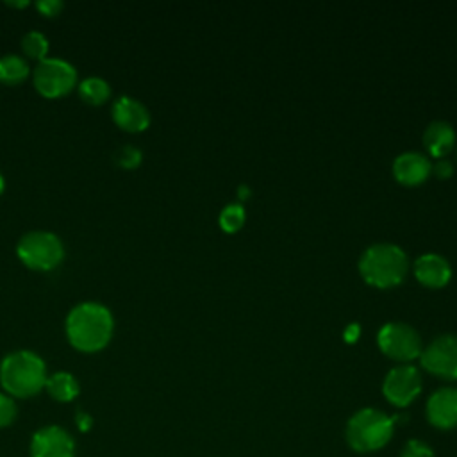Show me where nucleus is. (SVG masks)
<instances>
[{
	"label": "nucleus",
	"instance_id": "f257e3e1",
	"mask_svg": "<svg viewBox=\"0 0 457 457\" xmlns=\"http://www.w3.org/2000/svg\"><path fill=\"white\" fill-rule=\"evenodd\" d=\"M64 328L75 350L93 353L109 345L114 332V318L104 303L82 302L68 312Z\"/></svg>",
	"mask_w": 457,
	"mask_h": 457
},
{
	"label": "nucleus",
	"instance_id": "f03ea898",
	"mask_svg": "<svg viewBox=\"0 0 457 457\" xmlns=\"http://www.w3.org/2000/svg\"><path fill=\"white\" fill-rule=\"evenodd\" d=\"M45 361L30 350L7 353L0 362V384L9 396L29 398L37 395L46 382Z\"/></svg>",
	"mask_w": 457,
	"mask_h": 457
},
{
	"label": "nucleus",
	"instance_id": "7ed1b4c3",
	"mask_svg": "<svg viewBox=\"0 0 457 457\" xmlns=\"http://www.w3.org/2000/svg\"><path fill=\"white\" fill-rule=\"evenodd\" d=\"M407 255L393 243H377L364 250L359 261L362 278L375 287L398 286L407 273Z\"/></svg>",
	"mask_w": 457,
	"mask_h": 457
},
{
	"label": "nucleus",
	"instance_id": "20e7f679",
	"mask_svg": "<svg viewBox=\"0 0 457 457\" xmlns=\"http://www.w3.org/2000/svg\"><path fill=\"white\" fill-rule=\"evenodd\" d=\"M393 420L373 407L357 411L346 423V441L361 453L384 448L393 436Z\"/></svg>",
	"mask_w": 457,
	"mask_h": 457
},
{
	"label": "nucleus",
	"instance_id": "39448f33",
	"mask_svg": "<svg viewBox=\"0 0 457 457\" xmlns=\"http://www.w3.org/2000/svg\"><path fill=\"white\" fill-rule=\"evenodd\" d=\"M16 255L30 270L50 271L62 262L64 245L54 232L30 230L20 237Z\"/></svg>",
	"mask_w": 457,
	"mask_h": 457
},
{
	"label": "nucleus",
	"instance_id": "423d86ee",
	"mask_svg": "<svg viewBox=\"0 0 457 457\" xmlns=\"http://www.w3.org/2000/svg\"><path fill=\"white\" fill-rule=\"evenodd\" d=\"M32 82L39 95L59 98L77 86V70L66 59L45 57L32 70Z\"/></svg>",
	"mask_w": 457,
	"mask_h": 457
},
{
	"label": "nucleus",
	"instance_id": "0eeeda50",
	"mask_svg": "<svg viewBox=\"0 0 457 457\" xmlns=\"http://www.w3.org/2000/svg\"><path fill=\"white\" fill-rule=\"evenodd\" d=\"M378 348L382 353L387 357L400 361V362H409L421 353V337L420 334L407 323L402 321H391L386 323L377 336Z\"/></svg>",
	"mask_w": 457,
	"mask_h": 457
},
{
	"label": "nucleus",
	"instance_id": "6e6552de",
	"mask_svg": "<svg viewBox=\"0 0 457 457\" xmlns=\"http://www.w3.org/2000/svg\"><path fill=\"white\" fill-rule=\"evenodd\" d=\"M421 366L446 380L457 378V336L453 334H443L428 343L425 350L420 353Z\"/></svg>",
	"mask_w": 457,
	"mask_h": 457
},
{
	"label": "nucleus",
	"instance_id": "1a4fd4ad",
	"mask_svg": "<svg viewBox=\"0 0 457 457\" xmlns=\"http://www.w3.org/2000/svg\"><path fill=\"white\" fill-rule=\"evenodd\" d=\"M421 391V377L420 371L411 364H400L384 378L382 393L386 400L396 407H405L412 403V400Z\"/></svg>",
	"mask_w": 457,
	"mask_h": 457
},
{
	"label": "nucleus",
	"instance_id": "9d476101",
	"mask_svg": "<svg viewBox=\"0 0 457 457\" xmlns=\"http://www.w3.org/2000/svg\"><path fill=\"white\" fill-rule=\"evenodd\" d=\"M75 441L66 428L46 425L34 432L30 439V457H73Z\"/></svg>",
	"mask_w": 457,
	"mask_h": 457
},
{
	"label": "nucleus",
	"instance_id": "9b49d317",
	"mask_svg": "<svg viewBox=\"0 0 457 457\" xmlns=\"http://www.w3.org/2000/svg\"><path fill=\"white\" fill-rule=\"evenodd\" d=\"M112 120L127 132H141L150 125V111L137 98L121 95L112 104Z\"/></svg>",
	"mask_w": 457,
	"mask_h": 457
},
{
	"label": "nucleus",
	"instance_id": "f8f14e48",
	"mask_svg": "<svg viewBox=\"0 0 457 457\" xmlns=\"http://www.w3.org/2000/svg\"><path fill=\"white\" fill-rule=\"evenodd\" d=\"M427 418L430 425L448 430L457 427V389L441 387L427 402Z\"/></svg>",
	"mask_w": 457,
	"mask_h": 457
},
{
	"label": "nucleus",
	"instance_id": "ddd939ff",
	"mask_svg": "<svg viewBox=\"0 0 457 457\" xmlns=\"http://www.w3.org/2000/svg\"><path fill=\"white\" fill-rule=\"evenodd\" d=\"M430 171V161L420 152H403L393 162V173L396 180L405 186H416L423 182Z\"/></svg>",
	"mask_w": 457,
	"mask_h": 457
},
{
	"label": "nucleus",
	"instance_id": "4468645a",
	"mask_svg": "<svg viewBox=\"0 0 457 457\" xmlns=\"http://www.w3.org/2000/svg\"><path fill=\"white\" fill-rule=\"evenodd\" d=\"M414 273L423 286L443 287L452 277V268L443 255L423 253L414 262Z\"/></svg>",
	"mask_w": 457,
	"mask_h": 457
},
{
	"label": "nucleus",
	"instance_id": "2eb2a0df",
	"mask_svg": "<svg viewBox=\"0 0 457 457\" xmlns=\"http://www.w3.org/2000/svg\"><path fill=\"white\" fill-rule=\"evenodd\" d=\"M423 143L434 157H445L455 143L453 127L446 121H432L423 132Z\"/></svg>",
	"mask_w": 457,
	"mask_h": 457
},
{
	"label": "nucleus",
	"instance_id": "dca6fc26",
	"mask_svg": "<svg viewBox=\"0 0 457 457\" xmlns=\"http://www.w3.org/2000/svg\"><path fill=\"white\" fill-rule=\"evenodd\" d=\"M45 389L48 391V395L54 400L62 402V403L75 400L80 393V386H79L77 378L68 371H57V373L48 375L46 382H45Z\"/></svg>",
	"mask_w": 457,
	"mask_h": 457
},
{
	"label": "nucleus",
	"instance_id": "f3484780",
	"mask_svg": "<svg viewBox=\"0 0 457 457\" xmlns=\"http://www.w3.org/2000/svg\"><path fill=\"white\" fill-rule=\"evenodd\" d=\"M30 73L29 62L16 54H5L0 57V82L7 86H16L23 82Z\"/></svg>",
	"mask_w": 457,
	"mask_h": 457
},
{
	"label": "nucleus",
	"instance_id": "a211bd4d",
	"mask_svg": "<svg viewBox=\"0 0 457 457\" xmlns=\"http://www.w3.org/2000/svg\"><path fill=\"white\" fill-rule=\"evenodd\" d=\"M77 89H79L80 98L91 105H100L111 96L109 82L96 75H91V77H86L84 80H80Z\"/></svg>",
	"mask_w": 457,
	"mask_h": 457
},
{
	"label": "nucleus",
	"instance_id": "6ab92c4d",
	"mask_svg": "<svg viewBox=\"0 0 457 457\" xmlns=\"http://www.w3.org/2000/svg\"><path fill=\"white\" fill-rule=\"evenodd\" d=\"M21 50L27 57L41 61L48 54V37L39 30H29L21 37Z\"/></svg>",
	"mask_w": 457,
	"mask_h": 457
},
{
	"label": "nucleus",
	"instance_id": "aec40b11",
	"mask_svg": "<svg viewBox=\"0 0 457 457\" xmlns=\"http://www.w3.org/2000/svg\"><path fill=\"white\" fill-rule=\"evenodd\" d=\"M245 223V209L239 204H230L220 212V227L225 232H236Z\"/></svg>",
	"mask_w": 457,
	"mask_h": 457
},
{
	"label": "nucleus",
	"instance_id": "412c9836",
	"mask_svg": "<svg viewBox=\"0 0 457 457\" xmlns=\"http://www.w3.org/2000/svg\"><path fill=\"white\" fill-rule=\"evenodd\" d=\"M112 159L118 166L125 168V170H132V168H137L143 161V154L137 146L134 145H121L114 150L112 154Z\"/></svg>",
	"mask_w": 457,
	"mask_h": 457
},
{
	"label": "nucleus",
	"instance_id": "4be33fe9",
	"mask_svg": "<svg viewBox=\"0 0 457 457\" xmlns=\"http://www.w3.org/2000/svg\"><path fill=\"white\" fill-rule=\"evenodd\" d=\"M16 418V403L12 396L0 393V428L9 427Z\"/></svg>",
	"mask_w": 457,
	"mask_h": 457
},
{
	"label": "nucleus",
	"instance_id": "5701e85b",
	"mask_svg": "<svg viewBox=\"0 0 457 457\" xmlns=\"http://www.w3.org/2000/svg\"><path fill=\"white\" fill-rule=\"evenodd\" d=\"M400 457H434V452H432L430 446L425 445L423 441L411 439V441L403 446Z\"/></svg>",
	"mask_w": 457,
	"mask_h": 457
},
{
	"label": "nucleus",
	"instance_id": "b1692460",
	"mask_svg": "<svg viewBox=\"0 0 457 457\" xmlns=\"http://www.w3.org/2000/svg\"><path fill=\"white\" fill-rule=\"evenodd\" d=\"M64 4L62 0H37L36 2V9L43 14V16H57L61 11H62Z\"/></svg>",
	"mask_w": 457,
	"mask_h": 457
},
{
	"label": "nucleus",
	"instance_id": "393cba45",
	"mask_svg": "<svg viewBox=\"0 0 457 457\" xmlns=\"http://www.w3.org/2000/svg\"><path fill=\"white\" fill-rule=\"evenodd\" d=\"M75 421H77V427H79L80 432H87L91 428V425H93V418L87 412H84V411H77Z\"/></svg>",
	"mask_w": 457,
	"mask_h": 457
},
{
	"label": "nucleus",
	"instance_id": "a878e982",
	"mask_svg": "<svg viewBox=\"0 0 457 457\" xmlns=\"http://www.w3.org/2000/svg\"><path fill=\"white\" fill-rule=\"evenodd\" d=\"M452 170H453V166H452V162H450V161H446V159L437 161V162H436V166H434L436 175H437V177H441V179L450 177V175H452Z\"/></svg>",
	"mask_w": 457,
	"mask_h": 457
},
{
	"label": "nucleus",
	"instance_id": "bb28decb",
	"mask_svg": "<svg viewBox=\"0 0 457 457\" xmlns=\"http://www.w3.org/2000/svg\"><path fill=\"white\" fill-rule=\"evenodd\" d=\"M357 336H359V327L357 325H348L346 330H345V339L352 343V341L357 339Z\"/></svg>",
	"mask_w": 457,
	"mask_h": 457
},
{
	"label": "nucleus",
	"instance_id": "cd10ccee",
	"mask_svg": "<svg viewBox=\"0 0 457 457\" xmlns=\"http://www.w3.org/2000/svg\"><path fill=\"white\" fill-rule=\"evenodd\" d=\"M5 4L11 5V7H27V5H29V0H14V2L7 0Z\"/></svg>",
	"mask_w": 457,
	"mask_h": 457
},
{
	"label": "nucleus",
	"instance_id": "c85d7f7f",
	"mask_svg": "<svg viewBox=\"0 0 457 457\" xmlns=\"http://www.w3.org/2000/svg\"><path fill=\"white\" fill-rule=\"evenodd\" d=\"M5 189V179H4V175L0 173V193Z\"/></svg>",
	"mask_w": 457,
	"mask_h": 457
}]
</instances>
